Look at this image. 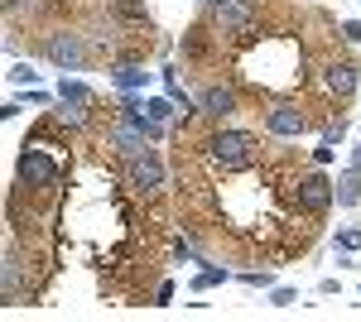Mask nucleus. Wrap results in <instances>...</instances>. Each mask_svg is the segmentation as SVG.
<instances>
[{"instance_id": "1", "label": "nucleus", "mask_w": 361, "mask_h": 322, "mask_svg": "<svg viewBox=\"0 0 361 322\" xmlns=\"http://www.w3.org/2000/svg\"><path fill=\"white\" fill-rule=\"evenodd\" d=\"M202 159L212 163L217 173H250V168H260L265 149H260V135L236 130V125H217L202 140Z\"/></svg>"}, {"instance_id": "2", "label": "nucleus", "mask_w": 361, "mask_h": 322, "mask_svg": "<svg viewBox=\"0 0 361 322\" xmlns=\"http://www.w3.org/2000/svg\"><path fill=\"white\" fill-rule=\"evenodd\" d=\"M289 197H294V212H304V216L318 221V216L337 202V183L323 173V163H318V168H304V173L294 178V192H289Z\"/></svg>"}, {"instance_id": "3", "label": "nucleus", "mask_w": 361, "mask_h": 322, "mask_svg": "<svg viewBox=\"0 0 361 322\" xmlns=\"http://www.w3.org/2000/svg\"><path fill=\"white\" fill-rule=\"evenodd\" d=\"M212 25L222 34H236L241 44H255V34H260V0H217L212 5Z\"/></svg>"}, {"instance_id": "4", "label": "nucleus", "mask_w": 361, "mask_h": 322, "mask_svg": "<svg viewBox=\"0 0 361 322\" xmlns=\"http://www.w3.org/2000/svg\"><path fill=\"white\" fill-rule=\"evenodd\" d=\"M58 178H63V163L49 149H39L34 140H25V154H20V192H49Z\"/></svg>"}, {"instance_id": "5", "label": "nucleus", "mask_w": 361, "mask_h": 322, "mask_svg": "<svg viewBox=\"0 0 361 322\" xmlns=\"http://www.w3.org/2000/svg\"><path fill=\"white\" fill-rule=\"evenodd\" d=\"M164 178H169V168H164V159H159L154 149H145V154H135V159H126V188L140 192V197H154V192L164 188Z\"/></svg>"}, {"instance_id": "6", "label": "nucleus", "mask_w": 361, "mask_h": 322, "mask_svg": "<svg viewBox=\"0 0 361 322\" xmlns=\"http://www.w3.org/2000/svg\"><path fill=\"white\" fill-rule=\"evenodd\" d=\"M357 82H361V73H357L352 58H328V63L318 68V87H323L328 97H337V101L357 97Z\"/></svg>"}, {"instance_id": "7", "label": "nucleus", "mask_w": 361, "mask_h": 322, "mask_svg": "<svg viewBox=\"0 0 361 322\" xmlns=\"http://www.w3.org/2000/svg\"><path fill=\"white\" fill-rule=\"evenodd\" d=\"M265 130L275 135V140H299L308 130V116L294 101H275V106L265 111Z\"/></svg>"}, {"instance_id": "8", "label": "nucleus", "mask_w": 361, "mask_h": 322, "mask_svg": "<svg viewBox=\"0 0 361 322\" xmlns=\"http://www.w3.org/2000/svg\"><path fill=\"white\" fill-rule=\"evenodd\" d=\"M44 58L54 63V68H82L87 63V44L78 39V34H49V44H44Z\"/></svg>"}, {"instance_id": "9", "label": "nucleus", "mask_w": 361, "mask_h": 322, "mask_svg": "<svg viewBox=\"0 0 361 322\" xmlns=\"http://www.w3.org/2000/svg\"><path fill=\"white\" fill-rule=\"evenodd\" d=\"M236 106H241V92L236 87H207L202 97H197V111L207 116V120H226V116H236Z\"/></svg>"}, {"instance_id": "10", "label": "nucleus", "mask_w": 361, "mask_h": 322, "mask_svg": "<svg viewBox=\"0 0 361 322\" xmlns=\"http://www.w3.org/2000/svg\"><path fill=\"white\" fill-rule=\"evenodd\" d=\"M207 49H212V29H207V20H197V25L183 34V58L202 63V58H207Z\"/></svg>"}, {"instance_id": "11", "label": "nucleus", "mask_w": 361, "mask_h": 322, "mask_svg": "<svg viewBox=\"0 0 361 322\" xmlns=\"http://www.w3.org/2000/svg\"><path fill=\"white\" fill-rule=\"evenodd\" d=\"M111 82L121 87V92H140V87L149 82V73H145L140 63H130V58H121V63L111 68Z\"/></svg>"}, {"instance_id": "12", "label": "nucleus", "mask_w": 361, "mask_h": 322, "mask_svg": "<svg viewBox=\"0 0 361 322\" xmlns=\"http://www.w3.org/2000/svg\"><path fill=\"white\" fill-rule=\"evenodd\" d=\"M58 101H68V106H87V111H97V92L92 87H82V82H58Z\"/></svg>"}, {"instance_id": "13", "label": "nucleus", "mask_w": 361, "mask_h": 322, "mask_svg": "<svg viewBox=\"0 0 361 322\" xmlns=\"http://www.w3.org/2000/svg\"><path fill=\"white\" fill-rule=\"evenodd\" d=\"M357 202H361V173L347 168V173L337 178V207H357Z\"/></svg>"}, {"instance_id": "14", "label": "nucleus", "mask_w": 361, "mask_h": 322, "mask_svg": "<svg viewBox=\"0 0 361 322\" xmlns=\"http://www.w3.org/2000/svg\"><path fill=\"white\" fill-rule=\"evenodd\" d=\"M116 15L130 29H149V15H145V0H116Z\"/></svg>"}, {"instance_id": "15", "label": "nucleus", "mask_w": 361, "mask_h": 322, "mask_svg": "<svg viewBox=\"0 0 361 322\" xmlns=\"http://www.w3.org/2000/svg\"><path fill=\"white\" fill-rule=\"evenodd\" d=\"M231 274H226L222 265H207V269H197L193 274V294H207V289H217V284H226Z\"/></svg>"}, {"instance_id": "16", "label": "nucleus", "mask_w": 361, "mask_h": 322, "mask_svg": "<svg viewBox=\"0 0 361 322\" xmlns=\"http://www.w3.org/2000/svg\"><path fill=\"white\" fill-rule=\"evenodd\" d=\"M5 78L15 82V87H34V82H39V73H34V63H15Z\"/></svg>"}, {"instance_id": "17", "label": "nucleus", "mask_w": 361, "mask_h": 322, "mask_svg": "<svg viewBox=\"0 0 361 322\" xmlns=\"http://www.w3.org/2000/svg\"><path fill=\"white\" fill-rule=\"evenodd\" d=\"M333 245H337V250H352V255H357V250H361V231H357V226H347V231H337V236H333Z\"/></svg>"}, {"instance_id": "18", "label": "nucleus", "mask_w": 361, "mask_h": 322, "mask_svg": "<svg viewBox=\"0 0 361 322\" xmlns=\"http://www.w3.org/2000/svg\"><path fill=\"white\" fill-rule=\"evenodd\" d=\"M145 111H149L154 120H164V125H169V120H173V106H169L164 97H154V101H145Z\"/></svg>"}, {"instance_id": "19", "label": "nucleus", "mask_w": 361, "mask_h": 322, "mask_svg": "<svg viewBox=\"0 0 361 322\" xmlns=\"http://www.w3.org/2000/svg\"><path fill=\"white\" fill-rule=\"evenodd\" d=\"M241 284H250V289H270V269H250V274H241Z\"/></svg>"}, {"instance_id": "20", "label": "nucleus", "mask_w": 361, "mask_h": 322, "mask_svg": "<svg viewBox=\"0 0 361 322\" xmlns=\"http://www.w3.org/2000/svg\"><path fill=\"white\" fill-rule=\"evenodd\" d=\"M333 159H337V144H333V140H323V144L313 149V163H333Z\"/></svg>"}, {"instance_id": "21", "label": "nucleus", "mask_w": 361, "mask_h": 322, "mask_svg": "<svg viewBox=\"0 0 361 322\" xmlns=\"http://www.w3.org/2000/svg\"><path fill=\"white\" fill-rule=\"evenodd\" d=\"M337 34H342V44H361V25H357V20H342Z\"/></svg>"}, {"instance_id": "22", "label": "nucleus", "mask_w": 361, "mask_h": 322, "mask_svg": "<svg viewBox=\"0 0 361 322\" xmlns=\"http://www.w3.org/2000/svg\"><path fill=\"white\" fill-rule=\"evenodd\" d=\"M323 140H333V144H342L347 140V120H328V135Z\"/></svg>"}, {"instance_id": "23", "label": "nucleus", "mask_w": 361, "mask_h": 322, "mask_svg": "<svg viewBox=\"0 0 361 322\" xmlns=\"http://www.w3.org/2000/svg\"><path fill=\"white\" fill-rule=\"evenodd\" d=\"M5 10H10V15H34V10H39V0H5Z\"/></svg>"}, {"instance_id": "24", "label": "nucleus", "mask_w": 361, "mask_h": 322, "mask_svg": "<svg viewBox=\"0 0 361 322\" xmlns=\"http://www.w3.org/2000/svg\"><path fill=\"white\" fill-rule=\"evenodd\" d=\"M294 298H299V289H275V294H270V303H275V308H289Z\"/></svg>"}, {"instance_id": "25", "label": "nucleus", "mask_w": 361, "mask_h": 322, "mask_svg": "<svg viewBox=\"0 0 361 322\" xmlns=\"http://www.w3.org/2000/svg\"><path fill=\"white\" fill-rule=\"evenodd\" d=\"M169 298H173V284H169V279H164V284H159V289H154V308H164Z\"/></svg>"}, {"instance_id": "26", "label": "nucleus", "mask_w": 361, "mask_h": 322, "mask_svg": "<svg viewBox=\"0 0 361 322\" xmlns=\"http://www.w3.org/2000/svg\"><path fill=\"white\" fill-rule=\"evenodd\" d=\"M347 168H357V173H361V144H352V154H347Z\"/></svg>"}, {"instance_id": "27", "label": "nucleus", "mask_w": 361, "mask_h": 322, "mask_svg": "<svg viewBox=\"0 0 361 322\" xmlns=\"http://www.w3.org/2000/svg\"><path fill=\"white\" fill-rule=\"evenodd\" d=\"M212 5H217V0H212Z\"/></svg>"}]
</instances>
